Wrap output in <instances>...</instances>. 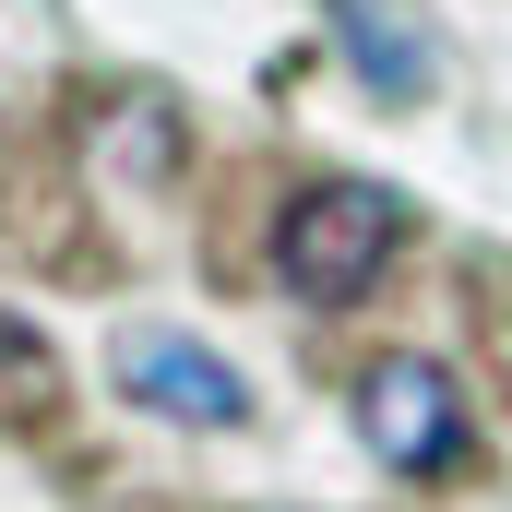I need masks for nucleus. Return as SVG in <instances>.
Returning <instances> with one entry per match:
<instances>
[{
  "mask_svg": "<svg viewBox=\"0 0 512 512\" xmlns=\"http://www.w3.org/2000/svg\"><path fill=\"white\" fill-rule=\"evenodd\" d=\"M393 239H405V203L382 179H310L286 203V227H274V262H286V286L310 310H358L370 274L393 262Z\"/></svg>",
  "mask_w": 512,
  "mask_h": 512,
  "instance_id": "obj_1",
  "label": "nucleus"
},
{
  "mask_svg": "<svg viewBox=\"0 0 512 512\" xmlns=\"http://www.w3.org/2000/svg\"><path fill=\"white\" fill-rule=\"evenodd\" d=\"M465 382L441 370V358H382L370 382H358V441L382 453L393 477H453L465 465Z\"/></svg>",
  "mask_w": 512,
  "mask_h": 512,
  "instance_id": "obj_2",
  "label": "nucleus"
},
{
  "mask_svg": "<svg viewBox=\"0 0 512 512\" xmlns=\"http://www.w3.org/2000/svg\"><path fill=\"white\" fill-rule=\"evenodd\" d=\"M120 393H143V405L179 417V429H239V417H251V382H239L215 346H191V334H131L120 346Z\"/></svg>",
  "mask_w": 512,
  "mask_h": 512,
  "instance_id": "obj_3",
  "label": "nucleus"
},
{
  "mask_svg": "<svg viewBox=\"0 0 512 512\" xmlns=\"http://www.w3.org/2000/svg\"><path fill=\"white\" fill-rule=\"evenodd\" d=\"M334 36L382 96H429V36L405 24V0H334Z\"/></svg>",
  "mask_w": 512,
  "mask_h": 512,
  "instance_id": "obj_4",
  "label": "nucleus"
},
{
  "mask_svg": "<svg viewBox=\"0 0 512 512\" xmlns=\"http://www.w3.org/2000/svg\"><path fill=\"white\" fill-rule=\"evenodd\" d=\"M48 405H60V358H48V334L0 310V429H36Z\"/></svg>",
  "mask_w": 512,
  "mask_h": 512,
  "instance_id": "obj_5",
  "label": "nucleus"
}]
</instances>
